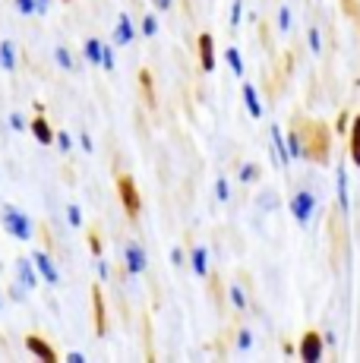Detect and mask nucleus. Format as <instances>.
I'll list each match as a JSON object with an SVG mask.
<instances>
[{
  "label": "nucleus",
  "mask_w": 360,
  "mask_h": 363,
  "mask_svg": "<svg viewBox=\"0 0 360 363\" xmlns=\"http://www.w3.org/2000/svg\"><path fill=\"white\" fill-rule=\"evenodd\" d=\"M171 262H174L177 269H180V265L186 262V253H184V250H180V247H174V250H171Z\"/></svg>",
  "instance_id": "obj_42"
},
{
  "label": "nucleus",
  "mask_w": 360,
  "mask_h": 363,
  "mask_svg": "<svg viewBox=\"0 0 360 363\" xmlns=\"http://www.w3.org/2000/svg\"><path fill=\"white\" fill-rule=\"evenodd\" d=\"M54 143H57V149H60V152H70V149H73V139H70V133H64V130H60V133H54Z\"/></svg>",
  "instance_id": "obj_35"
},
{
  "label": "nucleus",
  "mask_w": 360,
  "mask_h": 363,
  "mask_svg": "<svg viewBox=\"0 0 360 363\" xmlns=\"http://www.w3.org/2000/svg\"><path fill=\"white\" fill-rule=\"evenodd\" d=\"M26 294H29V288H23V284H13V288H10V297L13 300H23Z\"/></svg>",
  "instance_id": "obj_43"
},
{
  "label": "nucleus",
  "mask_w": 360,
  "mask_h": 363,
  "mask_svg": "<svg viewBox=\"0 0 360 363\" xmlns=\"http://www.w3.org/2000/svg\"><path fill=\"white\" fill-rule=\"evenodd\" d=\"M225 60H227V67H231V73L237 76V79H244V54H240L237 48H227Z\"/></svg>",
  "instance_id": "obj_24"
},
{
  "label": "nucleus",
  "mask_w": 360,
  "mask_h": 363,
  "mask_svg": "<svg viewBox=\"0 0 360 363\" xmlns=\"http://www.w3.org/2000/svg\"><path fill=\"white\" fill-rule=\"evenodd\" d=\"M322 351H325V341L322 335L316 329H307L300 338V345H297V357H300L303 363H320L322 360Z\"/></svg>",
  "instance_id": "obj_5"
},
{
  "label": "nucleus",
  "mask_w": 360,
  "mask_h": 363,
  "mask_svg": "<svg viewBox=\"0 0 360 363\" xmlns=\"http://www.w3.org/2000/svg\"><path fill=\"white\" fill-rule=\"evenodd\" d=\"M32 262H35V269H38V278H45L47 284H60V272H57V265H54V259L45 253V250H38V253H32Z\"/></svg>",
  "instance_id": "obj_7"
},
{
  "label": "nucleus",
  "mask_w": 360,
  "mask_h": 363,
  "mask_svg": "<svg viewBox=\"0 0 360 363\" xmlns=\"http://www.w3.org/2000/svg\"><path fill=\"white\" fill-rule=\"evenodd\" d=\"M190 269L196 278H209V250L206 247H193L190 250Z\"/></svg>",
  "instance_id": "obj_13"
},
{
  "label": "nucleus",
  "mask_w": 360,
  "mask_h": 363,
  "mask_svg": "<svg viewBox=\"0 0 360 363\" xmlns=\"http://www.w3.org/2000/svg\"><path fill=\"white\" fill-rule=\"evenodd\" d=\"M281 351H285V357H294V354H297V345H291V341L285 338V341H281Z\"/></svg>",
  "instance_id": "obj_45"
},
{
  "label": "nucleus",
  "mask_w": 360,
  "mask_h": 363,
  "mask_svg": "<svg viewBox=\"0 0 360 363\" xmlns=\"http://www.w3.org/2000/svg\"><path fill=\"white\" fill-rule=\"evenodd\" d=\"M215 199H218V202H227V199H231V184H227V177H218V180H215Z\"/></svg>",
  "instance_id": "obj_32"
},
{
  "label": "nucleus",
  "mask_w": 360,
  "mask_h": 363,
  "mask_svg": "<svg viewBox=\"0 0 360 363\" xmlns=\"http://www.w3.org/2000/svg\"><path fill=\"white\" fill-rule=\"evenodd\" d=\"M307 45H310V51H313V57H320L322 54V29L320 26H307Z\"/></svg>",
  "instance_id": "obj_26"
},
{
  "label": "nucleus",
  "mask_w": 360,
  "mask_h": 363,
  "mask_svg": "<svg viewBox=\"0 0 360 363\" xmlns=\"http://www.w3.org/2000/svg\"><path fill=\"white\" fill-rule=\"evenodd\" d=\"M140 32L145 35V38H155V35H158V19H155V13H145V19H142Z\"/></svg>",
  "instance_id": "obj_31"
},
{
  "label": "nucleus",
  "mask_w": 360,
  "mask_h": 363,
  "mask_svg": "<svg viewBox=\"0 0 360 363\" xmlns=\"http://www.w3.org/2000/svg\"><path fill=\"white\" fill-rule=\"evenodd\" d=\"M0 310H4V300H0Z\"/></svg>",
  "instance_id": "obj_49"
},
{
  "label": "nucleus",
  "mask_w": 360,
  "mask_h": 363,
  "mask_svg": "<svg viewBox=\"0 0 360 363\" xmlns=\"http://www.w3.org/2000/svg\"><path fill=\"white\" fill-rule=\"evenodd\" d=\"M54 60H57L60 69H67V73H73L76 64H73V54L67 51V48H54Z\"/></svg>",
  "instance_id": "obj_28"
},
{
  "label": "nucleus",
  "mask_w": 360,
  "mask_h": 363,
  "mask_svg": "<svg viewBox=\"0 0 360 363\" xmlns=\"http://www.w3.org/2000/svg\"><path fill=\"white\" fill-rule=\"evenodd\" d=\"M123 265H127L130 275H142V272L149 269V256H145V250L136 240H130L127 247H123Z\"/></svg>",
  "instance_id": "obj_6"
},
{
  "label": "nucleus",
  "mask_w": 360,
  "mask_h": 363,
  "mask_svg": "<svg viewBox=\"0 0 360 363\" xmlns=\"http://www.w3.org/2000/svg\"><path fill=\"white\" fill-rule=\"evenodd\" d=\"M348 136H351V162H354V167H360V114L351 117Z\"/></svg>",
  "instance_id": "obj_21"
},
{
  "label": "nucleus",
  "mask_w": 360,
  "mask_h": 363,
  "mask_svg": "<svg viewBox=\"0 0 360 363\" xmlns=\"http://www.w3.org/2000/svg\"><path fill=\"white\" fill-rule=\"evenodd\" d=\"M234 351H237V354L253 351V332L250 329H237V332H234Z\"/></svg>",
  "instance_id": "obj_25"
},
{
  "label": "nucleus",
  "mask_w": 360,
  "mask_h": 363,
  "mask_svg": "<svg viewBox=\"0 0 360 363\" xmlns=\"http://www.w3.org/2000/svg\"><path fill=\"white\" fill-rule=\"evenodd\" d=\"M95 269H99V278H101V281H108V278H111V265H108L105 259L95 262Z\"/></svg>",
  "instance_id": "obj_41"
},
{
  "label": "nucleus",
  "mask_w": 360,
  "mask_h": 363,
  "mask_svg": "<svg viewBox=\"0 0 360 363\" xmlns=\"http://www.w3.org/2000/svg\"><path fill=\"white\" fill-rule=\"evenodd\" d=\"M237 180H240V184H247V186L259 184V180H262V167L256 162H244L237 167Z\"/></svg>",
  "instance_id": "obj_18"
},
{
  "label": "nucleus",
  "mask_w": 360,
  "mask_h": 363,
  "mask_svg": "<svg viewBox=\"0 0 360 363\" xmlns=\"http://www.w3.org/2000/svg\"><path fill=\"white\" fill-rule=\"evenodd\" d=\"M140 86H142V92H145V99H149V104H155V92H152V76H149V69H142V73H140Z\"/></svg>",
  "instance_id": "obj_33"
},
{
  "label": "nucleus",
  "mask_w": 360,
  "mask_h": 363,
  "mask_svg": "<svg viewBox=\"0 0 360 363\" xmlns=\"http://www.w3.org/2000/svg\"><path fill=\"white\" fill-rule=\"evenodd\" d=\"M114 67H117L114 48H108V45H105V54H101V69H108V73H111V69H114Z\"/></svg>",
  "instance_id": "obj_36"
},
{
  "label": "nucleus",
  "mask_w": 360,
  "mask_h": 363,
  "mask_svg": "<svg viewBox=\"0 0 360 363\" xmlns=\"http://www.w3.org/2000/svg\"><path fill=\"white\" fill-rule=\"evenodd\" d=\"M342 6H344V13H348V16H354L357 26H360V4H357V0H342Z\"/></svg>",
  "instance_id": "obj_39"
},
{
  "label": "nucleus",
  "mask_w": 360,
  "mask_h": 363,
  "mask_svg": "<svg viewBox=\"0 0 360 363\" xmlns=\"http://www.w3.org/2000/svg\"><path fill=\"white\" fill-rule=\"evenodd\" d=\"M79 145H82L86 152H92V149H95V145H92V136H89V133H82V136H79Z\"/></svg>",
  "instance_id": "obj_46"
},
{
  "label": "nucleus",
  "mask_w": 360,
  "mask_h": 363,
  "mask_svg": "<svg viewBox=\"0 0 360 363\" xmlns=\"http://www.w3.org/2000/svg\"><path fill=\"white\" fill-rule=\"evenodd\" d=\"M0 225H4V231L13 237V240H32V218L23 212V208H16V206H4L0 208Z\"/></svg>",
  "instance_id": "obj_2"
},
{
  "label": "nucleus",
  "mask_w": 360,
  "mask_h": 363,
  "mask_svg": "<svg viewBox=\"0 0 360 363\" xmlns=\"http://www.w3.org/2000/svg\"><path fill=\"white\" fill-rule=\"evenodd\" d=\"M95 325H99V335H105V300L95 291Z\"/></svg>",
  "instance_id": "obj_30"
},
{
  "label": "nucleus",
  "mask_w": 360,
  "mask_h": 363,
  "mask_svg": "<svg viewBox=\"0 0 360 363\" xmlns=\"http://www.w3.org/2000/svg\"><path fill=\"white\" fill-rule=\"evenodd\" d=\"M16 278H19V284L29 291L38 284V269H35V262H32V256H19L16 259Z\"/></svg>",
  "instance_id": "obj_8"
},
{
  "label": "nucleus",
  "mask_w": 360,
  "mask_h": 363,
  "mask_svg": "<svg viewBox=\"0 0 360 363\" xmlns=\"http://www.w3.org/2000/svg\"><path fill=\"white\" fill-rule=\"evenodd\" d=\"M133 38H136L133 19H130L127 13H120V16H117V26H114V45H117V48H127Z\"/></svg>",
  "instance_id": "obj_11"
},
{
  "label": "nucleus",
  "mask_w": 360,
  "mask_h": 363,
  "mask_svg": "<svg viewBox=\"0 0 360 363\" xmlns=\"http://www.w3.org/2000/svg\"><path fill=\"white\" fill-rule=\"evenodd\" d=\"M101 54H105V45H101L99 38H86V45H82V57H86V64L101 67Z\"/></svg>",
  "instance_id": "obj_17"
},
{
  "label": "nucleus",
  "mask_w": 360,
  "mask_h": 363,
  "mask_svg": "<svg viewBox=\"0 0 360 363\" xmlns=\"http://www.w3.org/2000/svg\"><path fill=\"white\" fill-rule=\"evenodd\" d=\"M199 67H203L206 73L215 69V38H212L209 32L199 35Z\"/></svg>",
  "instance_id": "obj_9"
},
{
  "label": "nucleus",
  "mask_w": 360,
  "mask_h": 363,
  "mask_svg": "<svg viewBox=\"0 0 360 363\" xmlns=\"http://www.w3.org/2000/svg\"><path fill=\"white\" fill-rule=\"evenodd\" d=\"M335 193H338V212L348 215V208H351V199H348V174H344L342 164H338V174H335Z\"/></svg>",
  "instance_id": "obj_14"
},
{
  "label": "nucleus",
  "mask_w": 360,
  "mask_h": 363,
  "mask_svg": "<svg viewBox=\"0 0 360 363\" xmlns=\"http://www.w3.org/2000/svg\"><path fill=\"white\" fill-rule=\"evenodd\" d=\"M256 202H259V208H266V212H275V208H279V202H281V196H279V190L266 186V190H262V196Z\"/></svg>",
  "instance_id": "obj_27"
},
{
  "label": "nucleus",
  "mask_w": 360,
  "mask_h": 363,
  "mask_svg": "<svg viewBox=\"0 0 360 363\" xmlns=\"http://www.w3.org/2000/svg\"><path fill=\"white\" fill-rule=\"evenodd\" d=\"M67 360H70V363H86L89 357H86V354H79V351H70V354H67Z\"/></svg>",
  "instance_id": "obj_47"
},
{
  "label": "nucleus",
  "mask_w": 360,
  "mask_h": 363,
  "mask_svg": "<svg viewBox=\"0 0 360 363\" xmlns=\"http://www.w3.org/2000/svg\"><path fill=\"white\" fill-rule=\"evenodd\" d=\"M285 143H288V155H291V162H303V143H300V133H297L294 123L288 127Z\"/></svg>",
  "instance_id": "obj_20"
},
{
  "label": "nucleus",
  "mask_w": 360,
  "mask_h": 363,
  "mask_svg": "<svg viewBox=\"0 0 360 363\" xmlns=\"http://www.w3.org/2000/svg\"><path fill=\"white\" fill-rule=\"evenodd\" d=\"M348 127H351V117H348V111H342V114H338V121H335V130H332V133H338V136H342V133H348Z\"/></svg>",
  "instance_id": "obj_38"
},
{
  "label": "nucleus",
  "mask_w": 360,
  "mask_h": 363,
  "mask_svg": "<svg viewBox=\"0 0 360 363\" xmlns=\"http://www.w3.org/2000/svg\"><path fill=\"white\" fill-rule=\"evenodd\" d=\"M67 221H70V228H82V212H79V206H67Z\"/></svg>",
  "instance_id": "obj_37"
},
{
  "label": "nucleus",
  "mask_w": 360,
  "mask_h": 363,
  "mask_svg": "<svg viewBox=\"0 0 360 363\" xmlns=\"http://www.w3.org/2000/svg\"><path fill=\"white\" fill-rule=\"evenodd\" d=\"M10 130L13 133H26V130H29V123H26V117L19 114V111H13V114H10Z\"/></svg>",
  "instance_id": "obj_34"
},
{
  "label": "nucleus",
  "mask_w": 360,
  "mask_h": 363,
  "mask_svg": "<svg viewBox=\"0 0 360 363\" xmlns=\"http://www.w3.org/2000/svg\"><path fill=\"white\" fill-rule=\"evenodd\" d=\"M316 206H320V199H316V193L313 190H297L294 196L288 199V212L294 215V221L300 228H310V221H313V215H316Z\"/></svg>",
  "instance_id": "obj_3"
},
{
  "label": "nucleus",
  "mask_w": 360,
  "mask_h": 363,
  "mask_svg": "<svg viewBox=\"0 0 360 363\" xmlns=\"http://www.w3.org/2000/svg\"><path fill=\"white\" fill-rule=\"evenodd\" d=\"M291 123H294L297 133H300L303 162L329 164V155H332V130L325 127L322 121H313V117H294Z\"/></svg>",
  "instance_id": "obj_1"
},
{
  "label": "nucleus",
  "mask_w": 360,
  "mask_h": 363,
  "mask_svg": "<svg viewBox=\"0 0 360 363\" xmlns=\"http://www.w3.org/2000/svg\"><path fill=\"white\" fill-rule=\"evenodd\" d=\"M152 4H155V6H158V10H162V13H164V10H171V6H174V0H152Z\"/></svg>",
  "instance_id": "obj_48"
},
{
  "label": "nucleus",
  "mask_w": 360,
  "mask_h": 363,
  "mask_svg": "<svg viewBox=\"0 0 360 363\" xmlns=\"http://www.w3.org/2000/svg\"><path fill=\"white\" fill-rule=\"evenodd\" d=\"M240 19H244V0H234V4H231V16H227V26H231V32L240 29Z\"/></svg>",
  "instance_id": "obj_29"
},
{
  "label": "nucleus",
  "mask_w": 360,
  "mask_h": 363,
  "mask_svg": "<svg viewBox=\"0 0 360 363\" xmlns=\"http://www.w3.org/2000/svg\"><path fill=\"white\" fill-rule=\"evenodd\" d=\"M26 351H29L32 357L45 360V363H54V360H57V354H54V347L47 345L45 338H38V335H29V338H26Z\"/></svg>",
  "instance_id": "obj_10"
},
{
  "label": "nucleus",
  "mask_w": 360,
  "mask_h": 363,
  "mask_svg": "<svg viewBox=\"0 0 360 363\" xmlns=\"http://www.w3.org/2000/svg\"><path fill=\"white\" fill-rule=\"evenodd\" d=\"M227 306H234V310H237V313H244L247 306H250V300H247L244 284H237V281H231V284H227Z\"/></svg>",
  "instance_id": "obj_16"
},
{
  "label": "nucleus",
  "mask_w": 360,
  "mask_h": 363,
  "mask_svg": "<svg viewBox=\"0 0 360 363\" xmlns=\"http://www.w3.org/2000/svg\"><path fill=\"white\" fill-rule=\"evenodd\" d=\"M0 69H6V73L16 69V45L10 38L0 41Z\"/></svg>",
  "instance_id": "obj_19"
},
{
  "label": "nucleus",
  "mask_w": 360,
  "mask_h": 363,
  "mask_svg": "<svg viewBox=\"0 0 360 363\" xmlns=\"http://www.w3.org/2000/svg\"><path fill=\"white\" fill-rule=\"evenodd\" d=\"M269 136H272V149H275V162H279V167H288V164H291V155H288V143H285V130H281V127H269Z\"/></svg>",
  "instance_id": "obj_12"
},
{
  "label": "nucleus",
  "mask_w": 360,
  "mask_h": 363,
  "mask_svg": "<svg viewBox=\"0 0 360 363\" xmlns=\"http://www.w3.org/2000/svg\"><path fill=\"white\" fill-rule=\"evenodd\" d=\"M275 23H279V35H291V29H294V13H291V6L288 4H281L279 6V16H275Z\"/></svg>",
  "instance_id": "obj_22"
},
{
  "label": "nucleus",
  "mask_w": 360,
  "mask_h": 363,
  "mask_svg": "<svg viewBox=\"0 0 360 363\" xmlns=\"http://www.w3.org/2000/svg\"><path fill=\"white\" fill-rule=\"evenodd\" d=\"M244 104L253 121H262V101H259V92H256L253 82H244Z\"/></svg>",
  "instance_id": "obj_15"
},
{
  "label": "nucleus",
  "mask_w": 360,
  "mask_h": 363,
  "mask_svg": "<svg viewBox=\"0 0 360 363\" xmlns=\"http://www.w3.org/2000/svg\"><path fill=\"white\" fill-rule=\"evenodd\" d=\"M117 193H120V202H123V208H127V215L136 218L142 208V199H140V190H136V180L130 177V174H120V177H117Z\"/></svg>",
  "instance_id": "obj_4"
},
{
  "label": "nucleus",
  "mask_w": 360,
  "mask_h": 363,
  "mask_svg": "<svg viewBox=\"0 0 360 363\" xmlns=\"http://www.w3.org/2000/svg\"><path fill=\"white\" fill-rule=\"evenodd\" d=\"M13 4H16V10L23 13V16H32V13H35V0H13Z\"/></svg>",
  "instance_id": "obj_40"
},
{
  "label": "nucleus",
  "mask_w": 360,
  "mask_h": 363,
  "mask_svg": "<svg viewBox=\"0 0 360 363\" xmlns=\"http://www.w3.org/2000/svg\"><path fill=\"white\" fill-rule=\"evenodd\" d=\"M51 4H54V0H35V13H41V16H45V13L51 10Z\"/></svg>",
  "instance_id": "obj_44"
},
{
  "label": "nucleus",
  "mask_w": 360,
  "mask_h": 363,
  "mask_svg": "<svg viewBox=\"0 0 360 363\" xmlns=\"http://www.w3.org/2000/svg\"><path fill=\"white\" fill-rule=\"evenodd\" d=\"M29 130H32V136H35L41 145H51V143H54V130L47 127V121H45V117H38V121L32 123Z\"/></svg>",
  "instance_id": "obj_23"
}]
</instances>
